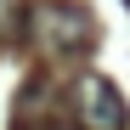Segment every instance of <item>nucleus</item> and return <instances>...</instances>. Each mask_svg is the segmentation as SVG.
<instances>
[{"label":"nucleus","instance_id":"obj_2","mask_svg":"<svg viewBox=\"0 0 130 130\" xmlns=\"http://www.w3.org/2000/svg\"><path fill=\"white\" fill-rule=\"evenodd\" d=\"M74 113H79V130H130L124 91L96 68H85L74 79Z\"/></svg>","mask_w":130,"mask_h":130},{"label":"nucleus","instance_id":"obj_1","mask_svg":"<svg viewBox=\"0 0 130 130\" xmlns=\"http://www.w3.org/2000/svg\"><path fill=\"white\" fill-rule=\"evenodd\" d=\"M34 34H40V45H45L51 62H79L96 45L102 28H96L91 6H79V0H40L34 6Z\"/></svg>","mask_w":130,"mask_h":130}]
</instances>
